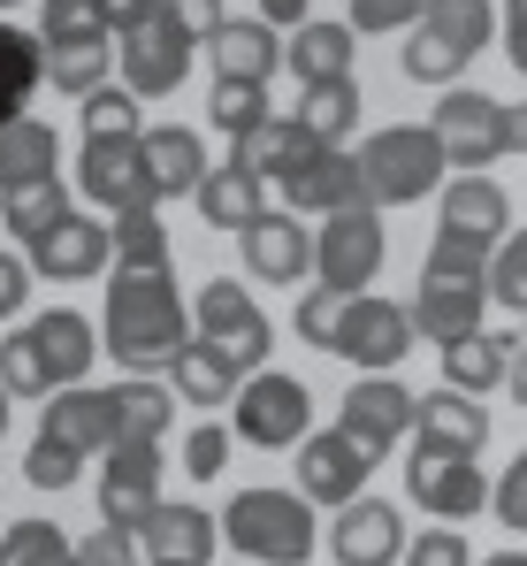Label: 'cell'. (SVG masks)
<instances>
[{"mask_svg":"<svg viewBox=\"0 0 527 566\" xmlns=\"http://www.w3.org/2000/svg\"><path fill=\"white\" fill-rule=\"evenodd\" d=\"M382 253H390V238H382V207L322 214V230H314V276L329 283V291H351V298L382 276Z\"/></svg>","mask_w":527,"mask_h":566,"instance_id":"cell-7","label":"cell"},{"mask_svg":"<svg viewBox=\"0 0 527 566\" xmlns=\"http://www.w3.org/2000/svg\"><path fill=\"white\" fill-rule=\"evenodd\" d=\"M222 544L253 566H306L322 544L314 497L306 490H238L222 505Z\"/></svg>","mask_w":527,"mask_h":566,"instance_id":"cell-3","label":"cell"},{"mask_svg":"<svg viewBox=\"0 0 527 566\" xmlns=\"http://www.w3.org/2000/svg\"><path fill=\"white\" fill-rule=\"evenodd\" d=\"M359 177H367L375 207H421L429 191L451 185V154L429 123H390L359 146Z\"/></svg>","mask_w":527,"mask_h":566,"instance_id":"cell-5","label":"cell"},{"mask_svg":"<svg viewBox=\"0 0 527 566\" xmlns=\"http://www.w3.org/2000/svg\"><path fill=\"white\" fill-rule=\"evenodd\" d=\"M138 154H146V185L154 199H183V191L207 185V146H199V130H183V123H154L146 138H138Z\"/></svg>","mask_w":527,"mask_h":566,"instance_id":"cell-24","label":"cell"},{"mask_svg":"<svg viewBox=\"0 0 527 566\" xmlns=\"http://www.w3.org/2000/svg\"><path fill=\"white\" fill-rule=\"evenodd\" d=\"M77 185H85V199H92V207H107V214L161 207V199H154V185H146V154H138V138H85Z\"/></svg>","mask_w":527,"mask_h":566,"instance_id":"cell-16","label":"cell"},{"mask_svg":"<svg viewBox=\"0 0 527 566\" xmlns=\"http://www.w3.org/2000/svg\"><path fill=\"white\" fill-rule=\"evenodd\" d=\"M513 345H520V337H497V329H474V337L443 345V382L466 390V398H489L497 382L513 376Z\"/></svg>","mask_w":527,"mask_h":566,"instance_id":"cell-31","label":"cell"},{"mask_svg":"<svg viewBox=\"0 0 527 566\" xmlns=\"http://www.w3.org/2000/svg\"><path fill=\"white\" fill-rule=\"evenodd\" d=\"M261 23H306V0H253Z\"/></svg>","mask_w":527,"mask_h":566,"instance_id":"cell-57","label":"cell"},{"mask_svg":"<svg viewBox=\"0 0 527 566\" xmlns=\"http://www.w3.org/2000/svg\"><path fill=\"white\" fill-rule=\"evenodd\" d=\"M367 474H375V460L351 444L345 429H322V437H306L298 444V490L314 497V505H351V497H367Z\"/></svg>","mask_w":527,"mask_h":566,"instance_id":"cell-18","label":"cell"},{"mask_svg":"<svg viewBox=\"0 0 527 566\" xmlns=\"http://www.w3.org/2000/svg\"><path fill=\"white\" fill-rule=\"evenodd\" d=\"M191 199H199V214H207L214 230H245V222L267 214V177H253L245 161H214L207 185L191 191Z\"/></svg>","mask_w":527,"mask_h":566,"instance_id":"cell-29","label":"cell"},{"mask_svg":"<svg viewBox=\"0 0 527 566\" xmlns=\"http://www.w3.org/2000/svg\"><path fill=\"white\" fill-rule=\"evenodd\" d=\"M0 8H23V0H0Z\"/></svg>","mask_w":527,"mask_h":566,"instance_id":"cell-61","label":"cell"},{"mask_svg":"<svg viewBox=\"0 0 527 566\" xmlns=\"http://www.w3.org/2000/svg\"><path fill=\"white\" fill-rule=\"evenodd\" d=\"M314 154H322V138H314L298 115H267L261 130H245V138L230 146V161H245L253 177H267V185H283V177H291V169H306Z\"/></svg>","mask_w":527,"mask_h":566,"instance_id":"cell-25","label":"cell"},{"mask_svg":"<svg viewBox=\"0 0 527 566\" xmlns=\"http://www.w3.org/2000/svg\"><path fill=\"white\" fill-rule=\"evenodd\" d=\"M207 115H214V130H230V146H238L245 130H261V123H267V85H245V77H214V99H207Z\"/></svg>","mask_w":527,"mask_h":566,"instance_id":"cell-44","label":"cell"},{"mask_svg":"<svg viewBox=\"0 0 527 566\" xmlns=\"http://www.w3.org/2000/svg\"><path fill=\"white\" fill-rule=\"evenodd\" d=\"M429 130L451 154V177H489V161H513V138H505V99L474 93V85H451L429 115Z\"/></svg>","mask_w":527,"mask_h":566,"instance_id":"cell-6","label":"cell"},{"mask_svg":"<svg viewBox=\"0 0 527 566\" xmlns=\"http://www.w3.org/2000/svg\"><path fill=\"white\" fill-rule=\"evenodd\" d=\"M107 230H115V269H169V230L154 207H130Z\"/></svg>","mask_w":527,"mask_h":566,"instance_id":"cell-39","label":"cell"},{"mask_svg":"<svg viewBox=\"0 0 527 566\" xmlns=\"http://www.w3.org/2000/svg\"><path fill=\"white\" fill-rule=\"evenodd\" d=\"M238 437L253 444V452H291V444H306L314 437V390L298 376H245L238 390Z\"/></svg>","mask_w":527,"mask_h":566,"instance_id":"cell-8","label":"cell"},{"mask_svg":"<svg viewBox=\"0 0 527 566\" xmlns=\"http://www.w3.org/2000/svg\"><path fill=\"white\" fill-rule=\"evenodd\" d=\"M54 161H62V138H54V123H39V115H15V123L0 130V191L46 185V177H54Z\"/></svg>","mask_w":527,"mask_h":566,"instance_id":"cell-32","label":"cell"},{"mask_svg":"<svg viewBox=\"0 0 527 566\" xmlns=\"http://www.w3.org/2000/svg\"><path fill=\"white\" fill-rule=\"evenodd\" d=\"M99 8H107V23H115V39H123V31H138V23L154 15V0H99Z\"/></svg>","mask_w":527,"mask_h":566,"instance_id":"cell-55","label":"cell"},{"mask_svg":"<svg viewBox=\"0 0 527 566\" xmlns=\"http://www.w3.org/2000/svg\"><path fill=\"white\" fill-rule=\"evenodd\" d=\"M482 298H489V283H474V276H421V291H413V329L443 353V345H459V337L482 329Z\"/></svg>","mask_w":527,"mask_h":566,"instance_id":"cell-21","label":"cell"},{"mask_svg":"<svg viewBox=\"0 0 527 566\" xmlns=\"http://www.w3.org/2000/svg\"><path fill=\"white\" fill-rule=\"evenodd\" d=\"M169 376H176V398H183V406H230V398L245 390V382H238L245 368H238L222 345H207V337H191V345L176 353Z\"/></svg>","mask_w":527,"mask_h":566,"instance_id":"cell-33","label":"cell"},{"mask_svg":"<svg viewBox=\"0 0 527 566\" xmlns=\"http://www.w3.org/2000/svg\"><path fill=\"white\" fill-rule=\"evenodd\" d=\"M413 437L421 444H451V452H482L489 444V413H482V398H466V390H421V413H413Z\"/></svg>","mask_w":527,"mask_h":566,"instance_id":"cell-27","label":"cell"},{"mask_svg":"<svg viewBox=\"0 0 527 566\" xmlns=\"http://www.w3.org/2000/svg\"><path fill=\"white\" fill-rule=\"evenodd\" d=\"M474 460H482V452L413 444V460H405V497H413L421 513H436V521H474V513L489 505V482H482Z\"/></svg>","mask_w":527,"mask_h":566,"instance_id":"cell-9","label":"cell"},{"mask_svg":"<svg viewBox=\"0 0 527 566\" xmlns=\"http://www.w3.org/2000/svg\"><path fill=\"white\" fill-rule=\"evenodd\" d=\"M77 468H85V452H70V444H54V437H39V444L23 452V482H31V490H70Z\"/></svg>","mask_w":527,"mask_h":566,"instance_id":"cell-46","label":"cell"},{"mask_svg":"<svg viewBox=\"0 0 527 566\" xmlns=\"http://www.w3.org/2000/svg\"><path fill=\"white\" fill-rule=\"evenodd\" d=\"M443 230H466V238H489L505 245L513 238V199L497 177H451L443 185Z\"/></svg>","mask_w":527,"mask_h":566,"instance_id":"cell-28","label":"cell"},{"mask_svg":"<svg viewBox=\"0 0 527 566\" xmlns=\"http://www.w3.org/2000/svg\"><path fill=\"white\" fill-rule=\"evenodd\" d=\"M39 437H54V444H70V452H85V460H107V452H115V390H85V382L54 390Z\"/></svg>","mask_w":527,"mask_h":566,"instance_id":"cell-20","label":"cell"},{"mask_svg":"<svg viewBox=\"0 0 527 566\" xmlns=\"http://www.w3.org/2000/svg\"><path fill=\"white\" fill-rule=\"evenodd\" d=\"M505 138H513V154L527 161V99H505Z\"/></svg>","mask_w":527,"mask_h":566,"instance_id":"cell-56","label":"cell"},{"mask_svg":"<svg viewBox=\"0 0 527 566\" xmlns=\"http://www.w3.org/2000/svg\"><path fill=\"white\" fill-rule=\"evenodd\" d=\"M154 513H161V444H115L99 468V521L138 536Z\"/></svg>","mask_w":527,"mask_h":566,"instance_id":"cell-14","label":"cell"},{"mask_svg":"<svg viewBox=\"0 0 527 566\" xmlns=\"http://www.w3.org/2000/svg\"><path fill=\"white\" fill-rule=\"evenodd\" d=\"M283 207H291V214H345V207H375V199H367V177H359V154L322 146L306 169H291V177H283Z\"/></svg>","mask_w":527,"mask_h":566,"instance_id":"cell-19","label":"cell"},{"mask_svg":"<svg viewBox=\"0 0 527 566\" xmlns=\"http://www.w3.org/2000/svg\"><path fill=\"white\" fill-rule=\"evenodd\" d=\"M23 261H31V276H46V283L99 276V269L115 261V230H107V222H92V214H62L46 238H31V245H23Z\"/></svg>","mask_w":527,"mask_h":566,"instance_id":"cell-17","label":"cell"},{"mask_svg":"<svg viewBox=\"0 0 527 566\" xmlns=\"http://www.w3.org/2000/svg\"><path fill=\"white\" fill-rule=\"evenodd\" d=\"M39 39H46V46H77V39H85V46H107L115 23H107L99 0H46V8H39Z\"/></svg>","mask_w":527,"mask_h":566,"instance_id":"cell-38","label":"cell"},{"mask_svg":"<svg viewBox=\"0 0 527 566\" xmlns=\"http://www.w3.org/2000/svg\"><path fill=\"white\" fill-rule=\"evenodd\" d=\"M77 559L85 566H146V544H138L130 528H107V521H99L85 544H77Z\"/></svg>","mask_w":527,"mask_h":566,"instance_id":"cell-51","label":"cell"},{"mask_svg":"<svg viewBox=\"0 0 527 566\" xmlns=\"http://www.w3.org/2000/svg\"><path fill=\"white\" fill-rule=\"evenodd\" d=\"M138 544H146L154 566H207L214 544H222V513H207V505H169V497H161V513L138 528Z\"/></svg>","mask_w":527,"mask_h":566,"instance_id":"cell-23","label":"cell"},{"mask_svg":"<svg viewBox=\"0 0 527 566\" xmlns=\"http://www.w3.org/2000/svg\"><path fill=\"white\" fill-rule=\"evenodd\" d=\"M345 306H351V291H329V283H314V291L298 298V337H306L314 353H337V329H345Z\"/></svg>","mask_w":527,"mask_h":566,"instance_id":"cell-45","label":"cell"},{"mask_svg":"<svg viewBox=\"0 0 527 566\" xmlns=\"http://www.w3.org/2000/svg\"><path fill=\"white\" fill-rule=\"evenodd\" d=\"M92 337H99V329H92L85 314H70V306L31 314V322L8 329V345H0V390H8V398H54V390L85 382L92 360L107 353V345H92Z\"/></svg>","mask_w":527,"mask_h":566,"instance_id":"cell-2","label":"cell"},{"mask_svg":"<svg viewBox=\"0 0 527 566\" xmlns=\"http://www.w3.org/2000/svg\"><path fill=\"white\" fill-rule=\"evenodd\" d=\"M0 559H8V566H85V559H77V544H70L54 521H8Z\"/></svg>","mask_w":527,"mask_h":566,"instance_id":"cell-41","label":"cell"},{"mask_svg":"<svg viewBox=\"0 0 527 566\" xmlns=\"http://www.w3.org/2000/svg\"><path fill=\"white\" fill-rule=\"evenodd\" d=\"M107 70H115V54L107 46H46V85L54 93H70V99H85V93H99L107 85Z\"/></svg>","mask_w":527,"mask_h":566,"instance_id":"cell-42","label":"cell"},{"mask_svg":"<svg viewBox=\"0 0 527 566\" xmlns=\"http://www.w3.org/2000/svg\"><path fill=\"white\" fill-rule=\"evenodd\" d=\"M207 62H214V77H245V85H267V77L283 70V39H275V23L245 15V23H222V31L207 39Z\"/></svg>","mask_w":527,"mask_h":566,"instance_id":"cell-26","label":"cell"},{"mask_svg":"<svg viewBox=\"0 0 527 566\" xmlns=\"http://www.w3.org/2000/svg\"><path fill=\"white\" fill-rule=\"evenodd\" d=\"M176 421V398L154 376L115 382V444H161Z\"/></svg>","mask_w":527,"mask_h":566,"instance_id":"cell-35","label":"cell"},{"mask_svg":"<svg viewBox=\"0 0 527 566\" xmlns=\"http://www.w3.org/2000/svg\"><path fill=\"white\" fill-rule=\"evenodd\" d=\"M505 382H513V398H520V406H527V337H520V345H513V376H505Z\"/></svg>","mask_w":527,"mask_h":566,"instance_id":"cell-58","label":"cell"},{"mask_svg":"<svg viewBox=\"0 0 527 566\" xmlns=\"http://www.w3.org/2000/svg\"><path fill=\"white\" fill-rule=\"evenodd\" d=\"M489 31H497V8L489 0H429L421 23H413V39L398 46V70L413 85H443L451 93L466 77V62L489 46Z\"/></svg>","mask_w":527,"mask_h":566,"instance_id":"cell-4","label":"cell"},{"mask_svg":"<svg viewBox=\"0 0 527 566\" xmlns=\"http://www.w3.org/2000/svg\"><path fill=\"white\" fill-rule=\"evenodd\" d=\"M199 337H207V345H222V353H230L245 376H261L267 345H275V329H267L261 298H253V291H238V276L199 283Z\"/></svg>","mask_w":527,"mask_h":566,"instance_id":"cell-12","label":"cell"},{"mask_svg":"<svg viewBox=\"0 0 527 566\" xmlns=\"http://www.w3.org/2000/svg\"><path fill=\"white\" fill-rule=\"evenodd\" d=\"M489 269H497V245H489V238H466V230H443V222H436L421 276H474V283H489Z\"/></svg>","mask_w":527,"mask_h":566,"instance_id":"cell-40","label":"cell"},{"mask_svg":"<svg viewBox=\"0 0 527 566\" xmlns=\"http://www.w3.org/2000/svg\"><path fill=\"white\" fill-rule=\"evenodd\" d=\"M222 468H230V429H222V421H199V429L183 437V474L214 482Z\"/></svg>","mask_w":527,"mask_h":566,"instance_id":"cell-49","label":"cell"},{"mask_svg":"<svg viewBox=\"0 0 527 566\" xmlns=\"http://www.w3.org/2000/svg\"><path fill=\"white\" fill-rule=\"evenodd\" d=\"M0 437H8V390H0Z\"/></svg>","mask_w":527,"mask_h":566,"instance_id":"cell-60","label":"cell"},{"mask_svg":"<svg viewBox=\"0 0 527 566\" xmlns=\"http://www.w3.org/2000/svg\"><path fill=\"white\" fill-rule=\"evenodd\" d=\"M39 85H46V39L0 23V130L23 115V99L39 93Z\"/></svg>","mask_w":527,"mask_h":566,"instance_id":"cell-34","label":"cell"},{"mask_svg":"<svg viewBox=\"0 0 527 566\" xmlns=\"http://www.w3.org/2000/svg\"><path fill=\"white\" fill-rule=\"evenodd\" d=\"M421 8H429V0H351V31H367V39H382V31H413Z\"/></svg>","mask_w":527,"mask_h":566,"instance_id":"cell-50","label":"cell"},{"mask_svg":"<svg viewBox=\"0 0 527 566\" xmlns=\"http://www.w3.org/2000/svg\"><path fill=\"white\" fill-rule=\"evenodd\" d=\"M238 253H245V269H253L261 283H298L306 269H314V238H306V222H298V214H275V207H267L261 222L238 230Z\"/></svg>","mask_w":527,"mask_h":566,"instance_id":"cell-22","label":"cell"},{"mask_svg":"<svg viewBox=\"0 0 527 566\" xmlns=\"http://www.w3.org/2000/svg\"><path fill=\"white\" fill-rule=\"evenodd\" d=\"M85 138H146V99L130 93V85L85 93Z\"/></svg>","mask_w":527,"mask_h":566,"instance_id":"cell-43","label":"cell"},{"mask_svg":"<svg viewBox=\"0 0 527 566\" xmlns=\"http://www.w3.org/2000/svg\"><path fill=\"white\" fill-rule=\"evenodd\" d=\"M405 566H474V552H466L459 528H421V536L405 544Z\"/></svg>","mask_w":527,"mask_h":566,"instance_id":"cell-52","label":"cell"},{"mask_svg":"<svg viewBox=\"0 0 527 566\" xmlns=\"http://www.w3.org/2000/svg\"><path fill=\"white\" fill-rule=\"evenodd\" d=\"M115 46H123V85L138 99H169L176 85H183V70H191V54H199L169 15H161V0H154V15H146L138 31H123Z\"/></svg>","mask_w":527,"mask_h":566,"instance_id":"cell-13","label":"cell"},{"mask_svg":"<svg viewBox=\"0 0 527 566\" xmlns=\"http://www.w3.org/2000/svg\"><path fill=\"white\" fill-rule=\"evenodd\" d=\"M322 544L337 552V566H405V521L390 497H351L322 528Z\"/></svg>","mask_w":527,"mask_h":566,"instance_id":"cell-15","label":"cell"},{"mask_svg":"<svg viewBox=\"0 0 527 566\" xmlns=\"http://www.w3.org/2000/svg\"><path fill=\"white\" fill-rule=\"evenodd\" d=\"M0 536H8V521H0Z\"/></svg>","mask_w":527,"mask_h":566,"instance_id":"cell-62","label":"cell"},{"mask_svg":"<svg viewBox=\"0 0 527 566\" xmlns=\"http://www.w3.org/2000/svg\"><path fill=\"white\" fill-rule=\"evenodd\" d=\"M413 413H421V398L405 390V382L390 376H359L345 390V406H337V429H345L351 444L367 452V460H390L405 437H413Z\"/></svg>","mask_w":527,"mask_h":566,"instance_id":"cell-11","label":"cell"},{"mask_svg":"<svg viewBox=\"0 0 527 566\" xmlns=\"http://www.w3.org/2000/svg\"><path fill=\"white\" fill-rule=\"evenodd\" d=\"M161 15H169V23L183 31V39H191V46H207V39L230 23V15H222V0H161Z\"/></svg>","mask_w":527,"mask_h":566,"instance_id":"cell-53","label":"cell"},{"mask_svg":"<svg viewBox=\"0 0 527 566\" xmlns=\"http://www.w3.org/2000/svg\"><path fill=\"white\" fill-rule=\"evenodd\" d=\"M23 298H31V261L0 253V322H15V314H23Z\"/></svg>","mask_w":527,"mask_h":566,"instance_id":"cell-54","label":"cell"},{"mask_svg":"<svg viewBox=\"0 0 527 566\" xmlns=\"http://www.w3.org/2000/svg\"><path fill=\"white\" fill-rule=\"evenodd\" d=\"M62 214H77V207H70V191H62V177L23 185V191H0V230H15L23 245H31V238H46Z\"/></svg>","mask_w":527,"mask_h":566,"instance_id":"cell-36","label":"cell"},{"mask_svg":"<svg viewBox=\"0 0 527 566\" xmlns=\"http://www.w3.org/2000/svg\"><path fill=\"white\" fill-rule=\"evenodd\" d=\"M413 345H421V329H413V306H398V298H375V291H359V298L345 306L337 360L367 368V376H390V368H398Z\"/></svg>","mask_w":527,"mask_h":566,"instance_id":"cell-10","label":"cell"},{"mask_svg":"<svg viewBox=\"0 0 527 566\" xmlns=\"http://www.w3.org/2000/svg\"><path fill=\"white\" fill-rule=\"evenodd\" d=\"M99 337H107V353H115L130 376L176 368V353L191 345V314H183V298H176V269H115Z\"/></svg>","mask_w":527,"mask_h":566,"instance_id":"cell-1","label":"cell"},{"mask_svg":"<svg viewBox=\"0 0 527 566\" xmlns=\"http://www.w3.org/2000/svg\"><path fill=\"white\" fill-rule=\"evenodd\" d=\"M489 513H497V528L527 536V452H513V468L489 482Z\"/></svg>","mask_w":527,"mask_h":566,"instance_id":"cell-48","label":"cell"},{"mask_svg":"<svg viewBox=\"0 0 527 566\" xmlns=\"http://www.w3.org/2000/svg\"><path fill=\"white\" fill-rule=\"evenodd\" d=\"M489 298H497V306H513V314H527V230H513V238L497 245V269H489Z\"/></svg>","mask_w":527,"mask_h":566,"instance_id":"cell-47","label":"cell"},{"mask_svg":"<svg viewBox=\"0 0 527 566\" xmlns=\"http://www.w3.org/2000/svg\"><path fill=\"white\" fill-rule=\"evenodd\" d=\"M351 54H359V31L351 23H314V15L283 46V62H291L298 85H337V77H351Z\"/></svg>","mask_w":527,"mask_h":566,"instance_id":"cell-30","label":"cell"},{"mask_svg":"<svg viewBox=\"0 0 527 566\" xmlns=\"http://www.w3.org/2000/svg\"><path fill=\"white\" fill-rule=\"evenodd\" d=\"M482 566H527V552H497V559H482Z\"/></svg>","mask_w":527,"mask_h":566,"instance_id":"cell-59","label":"cell"},{"mask_svg":"<svg viewBox=\"0 0 527 566\" xmlns=\"http://www.w3.org/2000/svg\"><path fill=\"white\" fill-rule=\"evenodd\" d=\"M298 123L322 138V146H345V130H359V85H298Z\"/></svg>","mask_w":527,"mask_h":566,"instance_id":"cell-37","label":"cell"}]
</instances>
